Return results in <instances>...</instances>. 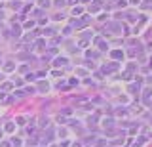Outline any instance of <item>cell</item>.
<instances>
[{
	"instance_id": "1",
	"label": "cell",
	"mask_w": 152,
	"mask_h": 147,
	"mask_svg": "<svg viewBox=\"0 0 152 147\" xmlns=\"http://www.w3.org/2000/svg\"><path fill=\"white\" fill-rule=\"evenodd\" d=\"M112 58L114 59H122V52H112Z\"/></svg>"
}]
</instances>
